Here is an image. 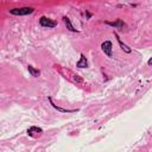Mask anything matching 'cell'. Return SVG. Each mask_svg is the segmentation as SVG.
I'll return each instance as SVG.
<instances>
[{"mask_svg":"<svg viewBox=\"0 0 152 152\" xmlns=\"http://www.w3.org/2000/svg\"><path fill=\"white\" fill-rule=\"evenodd\" d=\"M147 64H148V65H152V57H151V58L147 61Z\"/></svg>","mask_w":152,"mask_h":152,"instance_id":"13","label":"cell"},{"mask_svg":"<svg viewBox=\"0 0 152 152\" xmlns=\"http://www.w3.org/2000/svg\"><path fill=\"white\" fill-rule=\"evenodd\" d=\"M76 66L77 68H88V59H87V57L83 55V53H81V56H80V59L76 62Z\"/></svg>","mask_w":152,"mask_h":152,"instance_id":"10","label":"cell"},{"mask_svg":"<svg viewBox=\"0 0 152 152\" xmlns=\"http://www.w3.org/2000/svg\"><path fill=\"white\" fill-rule=\"evenodd\" d=\"M48 100H49L50 104H51V106H52L55 109H57L58 112H61V113H75V112H77V109H66V108H62V107L57 106L56 103H53V101H52L51 96H49V97H48Z\"/></svg>","mask_w":152,"mask_h":152,"instance_id":"7","label":"cell"},{"mask_svg":"<svg viewBox=\"0 0 152 152\" xmlns=\"http://www.w3.org/2000/svg\"><path fill=\"white\" fill-rule=\"evenodd\" d=\"M39 24L42 27H46V28H53L57 26V21H55V20H52L45 15H42L39 18Z\"/></svg>","mask_w":152,"mask_h":152,"instance_id":"3","label":"cell"},{"mask_svg":"<svg viewBox=\"0 0 152 152\" xmlns=\"http://www.w3.org/2000/svg\"><path fill=\"white\" fill-rule=\"evenodd\" d=\"M53 69L61 75L63 76L65 80L70 81L71 83L76 84V86H83L84 84V80L82 76H80L78 74L74 72L72 70L68 69L66 66H63V65H59V64H53Z\"/></svg>","mask_w":152,"mask_h":152,"instance_id":"1","label":"cell"},{"mask_svg":"<svg viewBox=\"0 0 152 152\" xmlns=\"http://www.w3.org/2000/svg\"><path fill=\"white\" fill-rule=\"evenodd\" d=\"M63 21H64L65 27H66L70 32H80L77 28H75V27H74V25H72V23H71V20H70V18H69V17L64 15V17H63Z\"/></svg>","mask_w":152,"mask_h":152,"instance_id":"9","label":"cell"},{"mask_svg":"<svg viewBox=\"0 0 152 152\" xmlns=\"http://www.w3.org/2000/svg\"><path fill=\"white\" fill-rule=\"evenodd\" d=\"M34 12V8L33 7H19V8H12L10 10V13L13 14V15H30Z\"/></svg>","mask_w":152,"mask_h":152,"instance_id":"2","label":"cell"},{"mask_svg":"<svg viewBox=\"0 0 152 152\" xmlns=\"http://www.w3.org/2000/svg\"><path fill=\"white\" fill-rule=\"evenodd\" d=\"M27 135L30 138H33V139H37L39 138L42 134H43V129L40 127H37V126H31L28 129H27Z\"/></svg>","mask_w":152,"mask_h":152,"instance_id":"6","label":"cell"},{"mask_svg":"<svg viewBox=\"0 0 152 152\" xmlns=\"http://www.w3.org/2000/svg\"><path fill=\"white\" fill-rule=\"evenodd\" d=\"M101 50L107 57H113V44L110 40H104L101 44Z\"/></svg>","mask_w":152,"mask_h":152,"instance_id":"4","label":"cell"},{"mask_svg":"<svg viewBox=\"0 0 152 152\" xmlns=\"http://www.w3.org/2000/svg\"><path fill=\"white\" fill-rule=\"evenodd\" d=\"M86 14H87V19H89V18L91 17V13H89L88 11H86Z\"/></svg>","mask_w":152,"mask_h":152,"instance_id":"12","label":"cell"},{"mask_svg":"<svg viewBox=\"0 0 152 152\" xmlns=\"http://www.w3.org/2000/svg\"><path fill=\"white\" fill-rule=\"evenodd\" d=\"M27 70H28L30 75H31V76H33V77H39V76H40V70H39V69H37V68H34V66H33V65H31V64H28V65H27Z\"/></svg>","mask_w":152,"mask_h":152,"instance_id":"11","label":"cell"},{"mask_svg":"<svg viewBox=\"0 0 152 152\" xmlns=\"http://www.w3.org/2000/svg\"><path fill=\"white\" fill-rule=\"evenodd\" d=\"M114 36H115V38H116V40H118V43H119V45H120V48L126 52V53H131L132 52V49L127 45V44H125L121 39H120V37H119V34L116 33V31H114Z\"/></svg>","mask_w":152,"mask_h":152,"instance_id":"8","label":"cell"},{"mask_svg":"<svg viewBox=\"0 0 152 152\" xmlns=\"http://www.w3.org/2000/svg\"><path fill=\"white\" fill-rule=\"evenodd\" d=\"M104 24H106V25H109V26H112V27H114V28H118V30H120V31H124V30L127 27L122 19H116L115 21L106 20V21H104Z\"/></svg>","mask_w":152,"mask_h":152,"instance_id":"5","label":"cell"}]
</instances>
